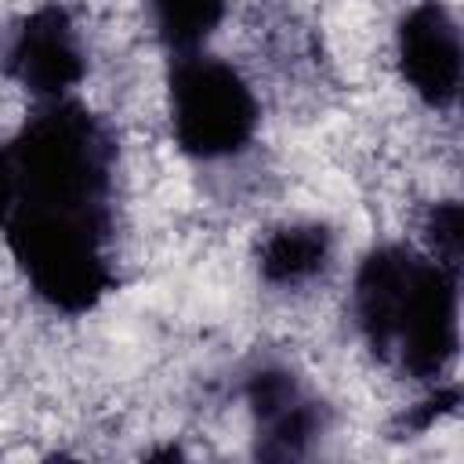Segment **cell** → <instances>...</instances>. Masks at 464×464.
<instances>
[{
  "instance_id": "7",
  "label": "cell",
  "mask_w": 464,
  "mask_h": 464,
  "mask_svg": "<svg viewBox=\"0 0 464 464\" xmlns=\"http://www.w3.org/2000/svg\"><path fill=\"white\" fill-rule=\"evenodd\" d=\"M243 399L254 417L257 460H301L326 431V406L286 366H257L243 384Z\"/></svg>"
},
{
  "instance_id": "8",
  "label": "cell",
  "mask_w": 464,
  "mask_h": 464,
  "mask_svg": "<svg viewBox=\"0 0 464 464\" xmlns=\"http://www.w3.org/2000/svg\"><path fill=\"white\" fill-rule=\"evenodd\" d=\"M334 261V232L326 221L276 225L257 246V276L268 286H304Z\"/></svg>"
},
{
  "instance_id": "3",
  "label": "cell",
  "mask_w": 464,
  "mask_h": 464,
  "mask_svg": "<svg viewBox=\"0 0 464 464\" xmlns=\"http://www.w3.org/2000/svg\"><path fill=\"white\" fill-rule=\"evenodd\" d=\"M0 232L11 261L47 308L87 315L116 290V268L109 257L112 218L14 203Z\"/></svg>"
},
{
  "instance_id": "1",
  "label": "cell",
  "mask_w": 464,
  "mask_h": 464,
  "mask_svg": "<svg viewBox=\"0 0 464 464\" xmlns=\"http://www.w3.org/2000/svg\"><path fill=\"white\" fill-rule=\"evenodd\" d=\"M352 315L381 362L435 381L460 348V272L424 246L377 243L355 265Z\"/></svg>"
},
{
  "instance_id": "4",
  "label": "cell",
  "mask_w": 464,
  "mask_h": 464,
  "mask_svg": "<svg viewBox=\"0 0 464 464\" xmlns=\"http://www.w3.org/2000/svg\"><path fill=\"white\" fill-rule=\"evenodd\" d=\"M167 62V112L178 149L199 163L246 152L261 123V102L250 80L210 51Z\"/></svg>"
},
{
  "instance_id": "12",
  "label": "cell",
  "mask_w": 464,
  "mask_h": 464,
  "mask_svg": "<svg viewBox=\"0 0 464 464\" xmlns=\"http://www.w3.org/2000/svg\"><path fill=\"white\" fill-rule=\"evenodd\" d=\"M11 207H14V160H11L7 141H0V228L11 214Z\"/></svg>"
},
{
  "instance_id": "5",
  "label": "cell",
  "mask_w": 464,
  "mask_h": 464,
  "mask_svg": "<svg viewBox=\"0 0 464 464\" xmlns=\"http://www.w3.org/2000/svg\"><path fill=\"white\" fill-rule=\"evenodd\" d=\"M4 76L14 80L33 102L76 94L87 76V51L65 4H40L14 25L4 51Z\"/></svg>"
},
{
  "instance_id": "10",
  "label": "cell",
  "mask_w": 464,
  "mask_h": 464,
  "mask_svg": "<svg viewBox=\"0 0 464 464\" xmlns=\"http://www.w3.org/2000/svg\"><path fill=\"white\" fill-rule=\"evenodd\" d=\"M420 232H424V250L435 261L460 272V261H464V207H460V199L431 203L420 221Z\"/></svg>"
},
{
  "instance_id": "6",
  "label": "cell",
  "mask_w": 464,
  "mask_h": 464,
  "mask_svg": "<svg viewBox=\"0 0 464 464\" xmlns=\"http://www.w3.org/2000/svg\"><path fill=\"white\" fill-rule=\"evenodd\" d=\"M395 65L420 105L435 112L457 105L464 80V40L457 14L442 0H420L399 18Z\"/></svg>"
},
{
  "instance_id": "2",
  "label": "cell",
  "mask_w": 464,
  "mask_h": 464,
  "mask_svg": "<svg viewBox=\"0 0 464 464\" xmlns=\"http://www.w3.org/2000/svg\"><path fill=\"white\" fill-rule=\"evenodd\" d=\"M14 160V203L112 214L116 138L76 94L36 102L33 116L7 138Z\"/></svg>"
},
{
  "instance_id": "9",
  "label": "cell",
  "mask_w": 464,
  "mask_h": 464,
  "mask_svg": "<svg viewBox=\"0 0 464 464\" xmlns=\"http://www.w3.org/2000/svg\"><path fill=\"white\" fill-rule=\"evenodd\" d=\"M228 14V0H149V18L167 58L207 51Z\"/></svg>"
},
{
  "instance_id": "11",
  "label": "cell",
  "mask_w": 464,
  "mask_h": 464,
  "mask_svg": "<svg viewBox=\"0 0 464 464\" xmlns=\"http://www.w3.org/2000/svg\"><path fill=\"white\" fill-rule=\"evenodd\" d=\"M457 406H460V384H439L424 402H417V410H410V413L402 417V424H406L410 431H428L439 417L453 413Z\"/></svg>"
}]
</instances>
